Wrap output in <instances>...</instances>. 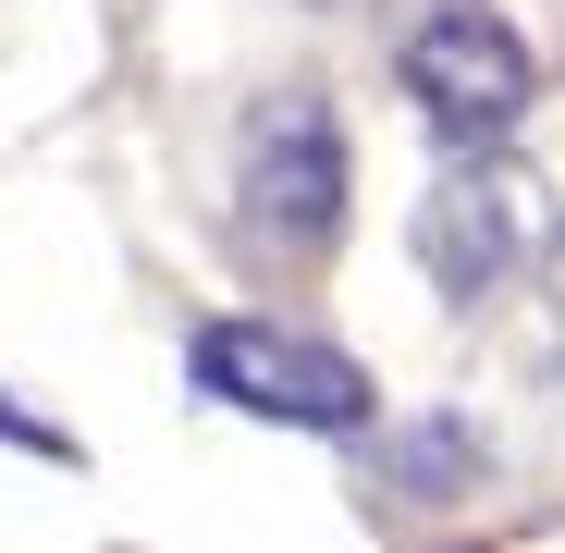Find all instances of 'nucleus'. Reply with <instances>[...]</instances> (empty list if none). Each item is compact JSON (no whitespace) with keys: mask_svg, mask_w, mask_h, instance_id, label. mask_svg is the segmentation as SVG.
Segmentation results:
<instances>
[{"mask_svg":"<svg viewBox=\"0 0 565 553\" xmlns=\"http://www.w3.org/2000/svg\"><path fill=\"white\" fill-rule=\"evenodd\" d=\"M553 246V184L504 148L480 160H443V184L418 198V270L443 308H480L492 284H516V270Z\"/></svg>","mask_w":565,"mask_h":553,"instance_id":"f257e3e1","label":"nucleus"},{"mask_svg":"<svg viewBox=\"0 0 565 553\" xmlns=\"http://www.w3.org/2000/svg\"><path fill=\"white\" fill-rule=\"evenodd\" d=\"M234 222L258 246H282V258L332 246V222H344V124H332L320 86H270L246 111V136H234Z\"/></svg>","mask_w":565,"mask_h":553,"instance_id":"f03ea898","label":"nucleus"},{"mask_svg":"<svg viewBox=\"0 0 565 553\" xmlns=\"http://www.w3.org/2000/svg\"><path fill=\"white\" fill-rule=\"evenodd\" d=\"M406 99H418V124H430L455 160H480V148H504L516 111L541 99V62H529V38L492 13V0H443V13L406 38Z\"/></svg>","mask_w":565,"mask_h":553,"instance_id":"7ed1b4c3","label":"nucleus"},{"mask_svg":"<svg viewBox=\"0 0 565 553\" xmlns=\"http://www.w3.org/2000/svg\"><path fill=\"white\" fill-rule=\"evenodd\" d=\"M198 394L246 406L270 430H369V369L282 332V320H210L198 332Z\"/></svg>","mask_w":565,"mask_h":553,"instance_id":"20e7f679","label":"nucleus"}]
</instances>
